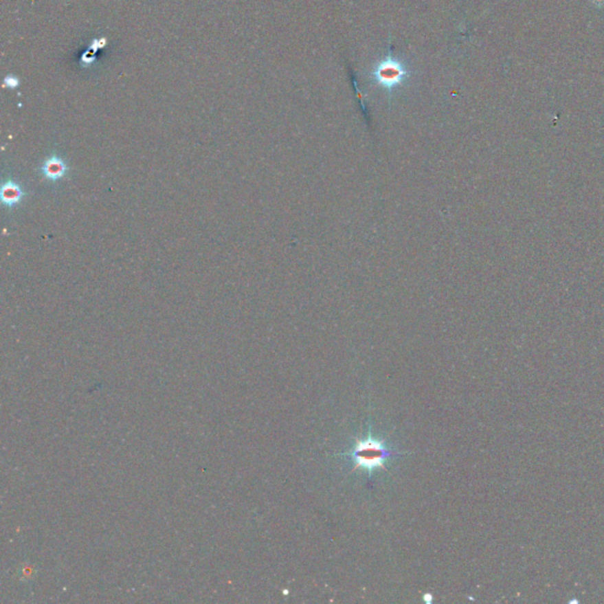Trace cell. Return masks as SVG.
Listing matches in <instances>:
<instances>
[{"instance_id": "obj_1", "label": "cell", "mask_w": 604, "mask_h": 604, "mask_svg": "<svg viewBox=\"0 0 604 604\" xmlns=\"http://www.w3.org/2000/svg\"><path fill=\"white\" fill-rule=\"evenodd\" d=\"M400 454H403V452L388 449L383 440L374 439L370 432L366 439H357L350 450L344 452L342 456L348 457L353 462L352 471L363 469L366 470L368 477L371 478L372 473L377 469H383L386 471L385 462L388 458Z\"/></svg>"}, {"instance_id": "obj_2", "label": "cell", "mask_w": 604, "mask_h": 604, "mask_svg": "<svg viewBox=\"0 0 604 604\" xmlns=\"http://www.w3.org/2000/svg\"><path fill=\"white\" fill-rule=\"evenodd\" d=\"M407 75L409 71L404 64L398 59L392 58L391 56H388L378 63L372 72L373 80L383 88L388 89V91H392L393 89L399 87L400 84L404 83Z\"/></svg>"}, {"instance_id": "obj_3", "label": "cell", "mask_w": 604, "mask_h": 604, "mask_svg": "<svg viewBox=\"0 0 604 604\" xmlns=\"http://www.w3.org/2000/svg\"><path fill=\"white\" fill-rule=\"evenodd\" d=\"M39 171L42 172L44 179L50 181L52 183H56L69 174L70 166L67 162V159H63L62 156L51 155L44 159V162L39 168Z\"/></svg>"}, {"instance_id": "obj_4", "label": "cell", "mask_w": 604, "mask_h": 604, "mask_svg": "<svg viewBox=\"0 0 604 604\" xmlns=\"http://www.w3.org/2000/svg\"><path fill=\"white\" fill-rule=\"evenodd\" d=\"M26 195L27 194L24 190V188L13 179H6L4 183L1 184L0 199L6 208H16L25 200Z\"/></svg>"}]
</instances>
